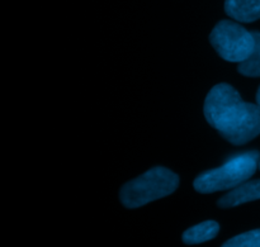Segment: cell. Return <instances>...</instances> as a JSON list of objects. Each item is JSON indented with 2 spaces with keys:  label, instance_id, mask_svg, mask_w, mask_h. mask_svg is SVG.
<instances>
[{
  "label": "cell",
  "instance_id": "8fae6325",
  "mask_svg": "<svg viewBox=\"0 0 260 247\" xmlns=\"http://www.w3.org/2000/svg\"><path fill=\"white\" fill-rule=\"evenodd\" d=\"M259 167H260V162H259Z\"/></svg>",
  "mask_w": 260,
  "mask_h": 247
},
{
  "label": "cell",
  "instance_id": "9c48e42d",
  "mask_svg": "<svg viewBox=\"0 0 260 247\" xmlns=\"http://www.w3.org/2000/svg\"><path fill=\"white\" fill-rule=\"evenodd\" d=\"M221 247H260V230L249 231L226 241Z\"/></svg>",
  "mask_w": 260,
  "mask_h": 247
},
{
  "label": "cell",
  "instance_id": "30bf717a",
  "mask_svg": "<svg viewBox=\"0 0 260 247\" xmlns=\"http://www.w3.org/2000/svg\"><path fill=\"white\" fill-rule=\"evenodd\" d=\"M256 103L260 107V88L258 89V94H256Z\"/></svg>",
  "mask_w": 260,
  "mask_h": 247
},
{
  "label": "cell",
  "instance_id": "5b68a950",
  "mask_svg": "<svg viewBox=\"0 0 260 247\" xmlns=\"http://www.w3.org/2000/svg\"><path fill=\"white\" fill-rule=\"evenodd\" d=\"M256 199H260V180L245 182L238 185L218 200V205L221 208H231Z\"/></svg>",
  "mask_w": 260,
  "mask_h": 247
},
{
  "label": "cell",
  "instance_id": "ba28073f",
  "mask_svg": "<svg viewBox=\"0 0 260 247\" xmlns=\"http://www.w3.org/2000/svg\"><path fill=\"white\" fill-rule=\"evenodd\" d=\"M255 46L251 55L245 61L239 63V73L249 78H259L260 76V33L254 32Z\"/></svg>",
  "mask_w": 260,
  "mask_h": 247
},
{
  "label": "cell",
  "instance_id": "8992f818",
  "mask_svg": "<svg viewBox=\"0 0 260 247\" xmlns=\"http://www.w3.org/2000/svg\"><path fill=\"white\" fill-rule=\"evenodd\" d=\"M225 12L238 22L260 19V0H225Z\"/></svg>",
  "mask_w": 260,
  "mask_h": 247
},
{
  "label": "cell",
  "instance_id": "277c9868",
  "mask_svg": "<svg viewBox=\"0 0 260 247\" xmlns=\"http://www.w3.org/2000/svg\"><path fill=\"white\" fill-rule=\"evenodd\" d=\"M210 41L223 60L238 63L245 61L255 46L254 33L231 20H221L217 23L211 32Z\"/></svg>",
  "mask_w": 260,
  "mask_h": 247
},
{
  "label": "cell",
  "instance_id": "7a4b0ae2",
  "mask_svg": "<svg viewBox=\"0 0 260 247\" xmlns=\"http://www.w3.org/2000/svg\"><path fill=\"white\" fill-rule=\"evenodd\" d=\"M179 178L172 170L157 166L122 187L119 200L126 208H139L170 195L177 190Z\"/></svg>",
  "mask_w": 260,
  "mask_h": 247
},
{
  "label": "cell",
  "instance_id": "3957f363",
  "mask_svg": "<svg viewBox=\"0 0 260 247\" xmlns=\"http://www.w3.org/2000/svg\"><path fill=\"white\" fill-rule=\"evenodd\" d=\"M259 152L249 151L229 160L225 165L201 174L193 183L197 192L208 193L234 189L250 179L258 167Z\"/></svg>",
  "mask_w": 260,
  "mask_h": 247
},
{
  "label": "cell",
  "instance_id": "6da1fadb",
  "mask_svg": "<svg viewBox=\"0 0 260 247\" xmlns=\"http://www.w3.org/2000/svg\"><path fill=\"white\" fill-rule=\"evenodd\" d=\"M205 116L208 123L234 145H244L260 134V107L244 101L229 84L211 89L205 101Z\"/></svg>",
  "mask_w": 260,
  "mask_h": 247
},
{
  "label": "cell",
  "instance_id": "52a82bcc",
  "mask_svg": "<svg viewBox=\"0 0 260 247\" xmlns=\"http://www.w3.org/2000/svg\"><path fill=\"white\" fill-rule=\"evenodd\" d=\"M220 226L215 221H206L197 226H193L183 233V242L187 245H197L210 241L217 236Z\"/></svg>",
  "mask_w": 260,
  "mask_h": 247
}]
</instances>
